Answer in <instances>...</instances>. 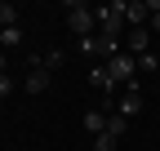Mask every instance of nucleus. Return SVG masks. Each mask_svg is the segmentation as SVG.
<instances>
[{
    "instance_id": "4468645a",
    "label": "nucleus",
    "mask_w": 160,
    "mask_h": 151,
    "mask_svg": "<svg viewBox=\"0 0 160 151\" xmlns=\"http://www.w3.org/2000/svg\"><path fill=\"white\" fill-rule=\"evenodd\" d=\"M40 67H45V71H58V67H62V49H49L45 58H40Z\"/></svg>"
},
{
    "instance_id": "f3484780",
    "label": "nucleus",
    "mask_w": 160,
    "mask_h": 151,
    "mask_svg": "<svg viewBox=\"0 0 160 151\" xmlns=\"http://www.w3.org/2000/svg\"><path fill=\"white\" fill-rule=\"evenodd\" d=\"M13 93V80H9V71H0V98H9Z\"/></svg>"
},
{
    "instance_id": "a211bd4d",
    "label": "nucleus",
    "mask_w": 160,
    "mask_h": 151,
    "mask_svg": "<svg viewBox=\"0 0 160 151\" xmlns=\"http://www.w3.org/2000/svg\"><path fill=\"white\" fill-rule=\"evenodd\" d=\"M147 27H151V31H160V13H151V22H147Z\"/></svg>"
},
{
    "instance_id": "9d476101",
    "label": "nucleus",
    "mask_w": 160,
    "mask_h": 151,
    "mask_svg": "<svg viewBox=\"0 0 160 151\" xmlns=\"http://www.w3.org/2000/svg\"><path fill=\"white\" fill-rule=\"evenodd\" d=\"M107 134H111V138H125V134H129V120L120 116V111H111V116H107Z\"/></svg>"
},
{
    "instance_id": "dca6fc26",
    "label": "nucleus",
    "mask_w": 160,
    "mask_h": 151,
    "mask_svg": "<svg viewBox=\"0 0 160 151\" xmlns=\"http://www.w3.org/2000/svg\"><path fill=\"white\" fill-rule=\"evenodd\" d=\"M138 67H142V71H156V67H160V58H156V53H142V58H138Z\"/></svg>"
},
{
    "instance_id": "39448f33",
    "label": "nucleus",
    "mask_w": 160,
    "mask_h": 151,
    "mask_svg": "<svg viewBox=\"0 0 160 151\" xmlns=\"http://www.w3.org/2000/svg\"><path fill=\"white\" fill-rule=\"evenodd\" d=\"M147 45H151V27H129V40H125V49H133L138 58L147 53Z\"/></svg>"
},
{
    "instance_id": "6ab92c4d",
    "label": "nucleus",
    "mask_w": 160,
    "mask_h": 151,
    "mask_svg": "<svg viewBox=\"0 0 160 151\" xmlns=\"http://www.w3.org/2000/svg\"><path fill=\"white\" fill-rule=\"evenodd\" d=\"M0 71H5V53H0Z\"/></svg>"
},
{
    "instance_id": "f8f14e48",
    "label": "nucleus",
    "mask_w": 160,
    "mask_h": 151,
    "mask_svg": "<svg viewBox=\"0 0 160 151\" xmlns=\"http://www.w3.org/2000/svg\"><path fill=\"white\" fill-rule=\"evenodd\" d=\"M0 27H18V9L9 0H0Z\"/></svg>"
},
{
    "instance_id": "6e6552de",
    "label": "nucleus",
    "mask_w": 160,
    "mask_h": 151,
    "mask_svg": "<svg viewBox=\"0 0 160 151\" xmlns=\"http://www.w3.org/2000/svg\"><path fill=\"white\" fill-rule=\"evenodd\" d=\"M85 134H89V138L107 134V116H102V111H85Z\"/></svg>"
},
{
    "instance_id": "423d86ee",
    "label": "nucleus",
    "mask_w": 160,
    "mask_h": 151,
    "mask_svg": "<svg viewBox=\"0 0 160 151\" xmlns=\"http://www.w3.org/2000/svg\"><path fill=\"white\" fill-rule=\"evenodd\" d=\"M89 85H93V89H102V93H111V89H116V80H111L107 62H93V67H89Z\"/></svg>"
},
{
    "instance_id": "7ed1b4c3",
    "label": "nucleus",
    "mask_w": 160,
    "mask_h": 151,
    "mask_svg": "<svg viewBox=\"0 0 160 151\" xmlns=\"http://www.w3.org/2000/svg\"><path fill=\"white\" fill-rule=\"evenodd\" d=\"M107 71H111V80H116V85H129V89H138V85H133V53H125V49H120L116 58L107 62Z\"/></svg>"
},
{
    "instance_id": "f03ea898",
    "label": "nucleus",
    "mask_w": 160,
    "mask_h": 151,
    "mask_svg": "<svg viewBox=\"0 0 160 151\" xmlns=\"http://www.w3.org/2000/svg\"><path fill=\"white\" fill-rule=\"evenodd\" d=\"M62 13H67V27H71V31L80 36V40H85V36H93V31H98V13H93L89 5H80V0H71V5H67Z\"/></svg>"
},
{
    "instance_id": "ddd939ff",
    "label": "nucleus",
    "mask_w": 160,
    "mask_h": 151,
    "mask_svg": "<svg viewBox=\"0 0 160 151\" xmlns=\"http://www.w3.org/2000/svg\"><path fill=\"white\" fill-rule=\"evenodd\" d=\"M76 53H85L89 62H98V36H85V40H80V49Z\"/></svg>"
},
{
    "instance_id": "1a4fd4ad",
    "label": "nucleus",
    "mask_w": 160,
    "mask_h": 151,
    "mask_svg": "<svg viewBox=\"0 0 160 151\" xmlns=\"http://www.w3.org/2000/svg\"><path fill=\"white\" fill-rule=\"evenodd\" d=\"M138 111H142V98H138V89H129L125 98H120V116H125V120H133Z\"/></svg>"
},
{
    "instance_id": "20e7f679",
    "label": "nucleus",
    "mask_w": 160,
    "mask_h": 151,
    "mask_svg": "<svg viewBox=\"0 0 160 151\" xmlns=\"http://www.w3.org/2000/svg\"><path fill=\"white\" fill-rule=\"evenodd\" d=\"M125 22L129 27H147L151 22V5L147 0H125Z\"/></svg>"
},
{
    "instance_id": "f257e3e1",
    "label": "nucleus",
    "mask_w": 160,
    "mask_h": 151,
    "mask_svg": "<svg viewBox=\"0 0 160 151\" xmlns=\"http://www.w3.org/2000/svg\"><path fill=\"white\" fill-rule=\"evenodd\" d=\"M93 13H98V36H107V40H120V36L129 31V22H125V0L102 5V9H93Z\"/></svg>"
},
{
    "instance_id": "2eb2a0df",
    "label": "nucleus",
    "mask_w": 160,
    "mask_h": 151,
    "mask_svg": "<svg viewBox=\"0 0 160 151\" xmlns=\"http://www.w3.org/2000/svg\"><path fill=\"white\" fill-rule=\"evenodd\" d=\"M120 147V138H111V134H98L93 138V151H116Z\"/></svg>"
},
{
    "instance_id": "0eeeda50",
    "label": "nucleus",
    "mask_w": 160,
    "mask_h": 151,
    "mask_svg": "<svg viewBox=\"0 0 160 151\" xmlns=\"http://www.w3.org/2000/svg\"><path fill=\"white\" fill-rule=\"evenodd\" d=\"M45 89H49V71H45V67H31V76H27V93L36 98V93H45Z\"/></svg>"
},
{
    "instance_id": "9b49d317",
    "label": "nucleus",
    "mask_w": 160,
    "mask_h": 151,
    "mask_svg": "<svg viewBox=\"0 0 160 151\" xmlns=\"http://www.w3.org/2000/svg\"><path fill=\"white\" fill-rule=\"evenodd\" d=\"M0 45H5V49L22 45V31H18V27H0Z\"/></svg>"
}]
</instances>
